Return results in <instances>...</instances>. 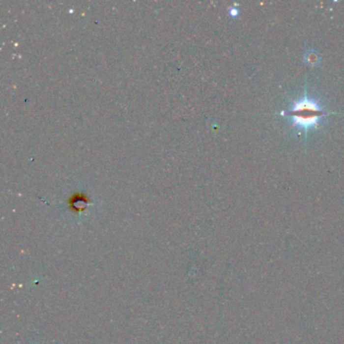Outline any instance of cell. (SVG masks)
Segmentation results:
<instances>
[{"label": "cell", "instance_id": "2", "mask_svg": "<svg viewBox=\"0 0 344 344\" xmlns=\"http://www.w3.org/2000/svg\"><path fill=\"white\" fill-rule=\"evenodd\" d=\"M88 203V199L85 195L83 194H76L72 197V200H71V205L74 209L76 210H82L86 207Z\"/></svg>", "mask_w": 344, "mask_h": 344}, {"label": "cell", "instance_id": "4", "mask_svg": "<svg viewBox=\"0 0 344 344\" xmlns=\"http://www.w3.org/2000/svg\"><path fill=\"white\" fill-rule=\"evenodd\" d=\"M230 13H231V15L234 17V16H236L239 12H238V10L237 9H235V8H232L231 10H230Z\"/></svg>", "mask_w": 344, "mask_h": 344}, {"label": "cell", "instance_id": "1", "mask_svg": "<svg viewBox=\"0 0 344 344\" xmlns=\"http://www.w3.org/2000/svg\"><path fill=\"white\" fill-rule=\"evenodd\" d=\"M287 115L292 118L293 126H297L305 131L311 128H317L319 121L330 113L325 111L315 100L308 97L307 90H305L304 97L293 103L290 110L286 112Z\"/></svg>", "mask_w": 344, "mask_h": 344}, {"label": "cell", "instance_id": "3", "mask_svg": "<svg viewBox=\"0 0 344 344\" xmlns=\"http://www.w3.org/2000/svg\"><path fill=\"white\" fill-rule=\"evenodd\" d=\"M304 61L309 66H317L320 63V55L314 50H309L304 56Z\"/></svg>", "mask_w": 344, "mask_h": 344}]
</instances>
